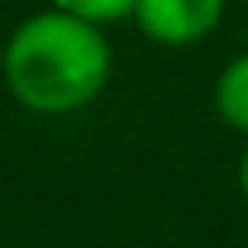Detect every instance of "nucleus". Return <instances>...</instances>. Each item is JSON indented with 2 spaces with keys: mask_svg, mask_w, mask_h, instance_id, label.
Returning a JSON list of instances; mask_svg holds the SVG:
<instances>
[{
  "mask_svg": "<svg viewBox=\"0 0 248 248\" xmlns=\"http://www.w3.org/2000/svg\"><path fill=\"white\" fill-rule=\"evenodd\" d=\"M0 71L9 95L25 112L71 116L108 87L112 46L104 37V25L50 4L9 33Z\"/></svg>",
  "mask_w": 248,
  "mask_h": 248,
  "instance_id": "obj_1",
  "label": "nucleus"
},
{
  "mask_svg": "<svg viewBox=\"0 0 248 248\" xmlns=\"http://www.w3.org/2000/svg\"><path fill=\"white\" fill-rule=\"evenodd\" d=\"M228 0H137L133 21L157 46H195L223 21Z\"/></svg>",
  "mask_w": 248,
  "mask_h": 248,
  "instance_id": "obj_2",
  "label": "nucleus"
},
{
  "mask_svg": "<svg viewBox=\"0 0 248 248\" xmlns=\"http://www.w3.org/2000/svg\"><path fill=\"white\" fill-rule=\"evenodd\" d=\"M215 112L228 128L248 137V54L232 58L215 79Z\"/></svg>",
  "mask_w": 248,
  "mask_h": 248,
  "instance_id": "obj_3",
  "label": "nucleus"
},
{
  "mask_svg": "<svg viewBox=\"0 0 248 248\" xmlns=\"http://www.w3.org/2000/svg\"><path fill=\"white\" fill-rule=\"evenodd\" d=\"M54 9H66L83 21H95V25H112V21L133 17V4L137 0H50Z\"/></svg>",
  "mask_w": 248,
  "mask_h": 248,
  "instance_id": "obj_4",
  "label": "nucleus"
},
{
  "mask_svg": "<svg viewBox=\"0 0 248 248\" xmlns=\"http://www.w3.org/2000/svg\"><path fill=\"white\" fill-rule=\"evenodd\" d=\"M236 186H240V195L248 199V145H244V153H240V166H236Z\"/></svg>",
  "mask_w": 248,
  "mask_h": 248,
  "instance_id": "obj_5",
  "label": "nucleus"
}]
</instances>
